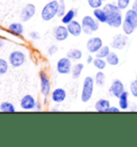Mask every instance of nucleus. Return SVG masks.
Instances as JSON below:
<instances>
[{"label":"nucleus","instance_id":"obj_1","mask_svg":"<svg viewBox=\"0 0 137 147\" xmlns=\"http://www.w3.org/2000/svg\"><path fill=\"white\" fill-rule=\"evenodd\" d=\"M103 9L106 11V14H107L106 25L112 29L121 28L123 22V14L118 5L108 1L103 5Z\"/></svg>","mask_w":137,"mask_h":147},{"label":"nucleus","instance_id":"obj_2","mask_svg":"<svg viewBox=\"0 0 137 147\" xmlns=\"http://www.w3.org/2000/svg\"><path fill=\"white\" fill-rule=\"evenodd\" d=\"M59 7V1L58 0H49L41 10V18L43 22H52V19L57 17Z\"/></svg>","mask_w":137,"mask_h":147},{"label":"nucleus","instance_id":"obj_3","mask_svg":"<svg viewBox=\"0 0 137 147\" xmlns=\"http://www.w3.org/2000/svg\"><path fill=\"white\" fill-rule=\"evenodd\" d=\"M94 86H95V82H94V78L91 76H87L85 77L82 81V93H80V99L84 103L89 102L93 96L94 92Z\"/></svg>","mask_w":137,"mask_h":147},{"label":"nucleus","instance_id":"obj_4","mask_svg":"<svg viewBox=\"0 0 137 147\" xmlns=\"http://www.w3.org/2000/svg\"><path fill=\"white\" fill-rule=\"evenodd\" d=\"M80 24L82 27V33L88 36L92 35L100 28V22H97L92 15H85L82 18Z\"/></svg>","mask_w":137,"mask_h":147},{"label":"nucleus","instance_id":"obj_5","mask_svg":"<svg viewBox=\"0 0 137 147\" xmlns=\"http://www.w3.org/2000/svg\"><path fill=\"white\" fill-rule=\"evenodd\" d=\"M7 61L13 68H18L27 62V55L20 49H15L9 55Z\"/></svg>","mask_w":137,"mask_h":147},{"label":"nucleus","instance_id":"obj_6","mask_svg":"<svg viewBox=\"0 0 137 147\" xmlns=\"http://www.w3.org/2000/svg\"><path fill=\"white\" fill-rule=\"evenodd\" d=\"M39 79H40V92L44 98H47L52 93V82L48 77L46 71L41 70L39 73Z\"/></svg>","mask_w":137,"mask_h":147},{"label":"nucleus","instance_id":"obj_7","mask_svg":"<svg viewBox=\"0 0 137 147\" xmlns=\"http://www.w3.org/2000/svg\"><path fill=\"white\" fill-rule=\"evenodd\" d=\"M72 67H73L72 60L67 58V55L60 58L56 63V71L59 75H71Z\"/></svg>","mask_w":137,"mask_h":147},{"label":"nucleus","instance_id":"obj_8","mask_svg":"<svg viewBox=\"0 0 137 147\" xmlns=\"http://www.w3.org/2000/svg\"><path fill=\"white\" fill-rule=\"evenodd\" d=\"M129 44V35L122 33L115 34L110 42V47L115 50H123Z\"/></svg>","mask_w":137,"mask_h":147},{"label":"nucleus","instance_id":"obj_9","mask_svg":"<svg viewBox=\"0 0 137 147\" xmlns=\"http://www.w3.org/2000/svg\"><path fill=\"white\" fill-rule=\"evenodd\" d=\"M103 45V40L100 36H91L86 42V49L91 55H95Z\"/></svg>","mask_w":137,"mask_h":147},{"label":"nucleus","instance_id":"obj_10","mask_svg":"<svg viewBox=\"0 0 137 147\" xmlns=\"http://www.w3.org/2000/svg\"><path fill=\"white\" fill-rule=\"evenodd\" d=\"M37 13V7L33 3H27L25 7H22L19 12V18L22 22H29L31 18H33Z\"/></svg>","mask_w":137,"mask_h":147},{"label":"nucleus","instance_id":"obj_11","mask_svg":"<svg viewBox=\"0 0 137 147\" xmlns=\"http://www.w3.org/2000/svg\"><path fill=\"white\" fill-rule=\"evenodd\" d=\"M52 36L57 42H64L67 40L70 36L69 33V30H67V25H59V26H56L52 30Z\"/></svg>","mask_w":137,"mask_h":147},{"label":"nucleus","instance_id":"obj_12","mask_svg":"<svg viewBox=\"0 0 137 147\" xmlns=\"http://www.w3.org/2000/svg\"><path fill=\"white\" fill-rule=\"evenodd\" d=\"M125 91V88H124V84L123 82L120 79H115L112 80V82L109 85V88H108V92L112 97L115 98H119V96L121 95L123 92Z\"/></svg>","mask_w":137,"mask_h":147},{"label":"nucleus","instance_id":"obj_13","mask_svg":"<svg viewBox=\"0 0 137 147\" xmlns=\"http://www.w3.org/2000/svg\"><path fill=\"white\" fill-rule=\"evenodd\" d=\"M35 105H37V99L32 95L27 94L22 97L19 107L24 111H33L35 109Z\"/></svg>","mask_w":137,"mask_h":147},{"label":"nucleus","instance_id":"obj_14","mask_svg":"<svg viewBox=\"0 0 137 147\" xmlns=\"http://www.w3.org/2000/svg\"><path fill=\"white\" fill-rule=\"evenodd\" d=\"M50 99L54 103H62L65 101L67 99V91L63 88H55L54 90H52V93H50Z\"/></svg>","mask_w":137,"mask_h":147},{"label":"nucleus","instance_id":"obj_15","mask_svg":"<svg viewBox=\"0 0 137 147\" xmlns=\"http://www.w3.org/2000/svg\"><path fill=\"white\" fill-rule=\"evenodd\" d=\"M7 32L13 35L15 37H22L25 33V28H24V25L22 22H12L9 25V27L7 28Z\"/></svg>","mask_w":137,"mask_h":147},{"label":"nucleus","instance_id":"obj_16","mask_svg":"<svg viewBox=\"0 0 137 147\" xmlns=\"http://www.w3.org/2000/svg\"><path fill=\"white\" fill-rule=\"evenodd\" d=\"M67 30H69V33H70V36H74V37H79L82 33V24L74 19L73 22H71L70 24L67 25Z\"/></svg>","mask_w":137,"mask_h":147},{"label":"nucleus","instance_id":"obj_17","mask_svg":"<svg viewBox=\"0 0 137 147\" xmlns=\"http://www.w3.org/2000/svg\"><path fill=\"white\" fill-rule=\"evenodd\" d=\"M110 101L106 98H100L94 103V110L99 113H107V110L110 107Z\"/></svg>","mask_w":137,"mask_h":147},{"label":"nucleus","instance_id":"obj_18","mask_svg":"<svg viewBox=\"0 0 137 147\" xmlns=\"http://www.w3.org/2000/svg\"><path fill=\"white\" fill-rule=\"evenodd\" d=\"M130 92L127 91H124V92L119 96L118 98V107L120 108L121 111H127L129 110V107H130Z\"/></svg>","mask_w":137,"mask_h":147},{"label":"nucleus","instance_id":"obj_19","mask_svg":"<svg viewBox=\"0 0 137 147\" xmlns=\"http://www.w3.org/2000/svg\"><path fill=\"white\" fill-rule=\"evenodd\" d=\"M78 14V11L76 7H72L70 10H67V13L63 15L62 17L60 18L61 20V24L63 25H67V24H70L71 22H73L75 18H76V16Z\"/></svg>","mask_w":137,"mask_h":147},{"label":"nucleus","instance_id":"obj_20","mask_svg":"<svg viewBox=\"0 0 137 147\" xmlns=\"http://www.w3.org/2000/svg\"><path fill=\"white\" fill-rule=\"evenodd\" d=\"M123 20L131 24V25H133L134 27L137 28V12H135L132 9H127L125 13H124Z\"/></svg>","mask_w":137,"mask_h":147},{"label":"nucleus","instance_id":"obj_21","mask_svg":"<svg viewBox=\"0 0 137 147\" xmlns=\"http://www.w3.org/2000/svg\"><path fill=\"white\" fill-rule=\"evenodd\" d=\"M84 68H85V64L82 62H77L75 63L73 67H72V71H71V76H72V79L73 80H77L82 77V74L84 71Z\"/></svg>","mask_w":137,"mask_h":147},{"label":"nucleus","instance_id":"obj_22","mask_svg":"<svg viewBox=\"0 0 137 147\" xmlns=\"http://www.w3.org/2000/svg\"><path fill=\"white\" fill-rule=\"evenodd\" d=\"M92 16L94 18L100 22V24H106L107 20V14L106 11L104 10L103 7H99V9H94L92 11Z\"/></svg>","mask_w":137,"mask_h":147},{"label":"nucleus","instance_id":"obj_23","mask_svg":"<svg viewBox=\"0 0 137 147\" xmlns=\"http://www.w3.org/2000/svg\"><path fill=\"white\" fill-rule=\"evenodd\" d=\"M67 58H70L72 61H80L82 58L84 57V52L80 50V49H78V48H72L70 49L69 51L67 52Z\"/></svg>","mask_w":137,"mask_h":147},{"label":"nucleus","instance_id":"obj_24","mask_svg":"<svg viewBox=\"0 0 137 147\" xmlns=\"http://www.w3.org/2000/svg\"><path fill=\"white\" fill-rule=\"evenodd\" d=\"M106 62H107V65H109V66H118L121 61H120V57L117 52L111 51L106 58Z\"/></svg>","mask_w":137,"mask_h":147},{"label":"nucleus","instance_id":"obj_25","mask_svg":"<svg viewBox=\"0 0 137 147\" xmlns=\"http://www.w3.org/2000/svg\"><path fill=\"white\" fill-rule=\"evenodd\" d=\"M0 112L2 113H14L16 112V108L10 101H3L0 103Z\"/></svg>","mask_w":137,"mask_h":147},{"label":"nucleus","instance_id":"obj_26","mask_svg":"<svg viewBox=\"0 0 137 147\" xmlns=\"http://www.w3.org/2000/svg\"><path fill=\"white\" fill-rule=\"evenodd\" d=\"M92 65L94 66V68L97 70H104L106 67H107V62H106V59H103V58H97V57H94V60H93Z\"/></svg>","mask_w":137,"mask_h":147},{"label":"nucleus","instance_id":"obj_27","mask_svg":"<svg viewBox=\"0 0 137 147\" xmlns=\"http://www.w3.org/2000/svg\"><path fill=\"white\" fill-rule=\"evenodd\" d=\"M94 82H95V85H99V86H103L105 84V81H106V75L104 74L103 70H97L94 75Z\"/></svg>","mask_w":137,"mask_h":147},{"label":"nucleus","instance_id":"obj_28","mask_svg":"<svg viewBox=\"0 0 137 147\" xmlns=\"http://www.w3.org/2000/svg\"><path fill=\"white\" fill-rule=\"evenodd\" d=\"M111 52V47L110 45H103L101 49L95 53V57L97 58H103V59H106L107 55Z\"/></svg>","mask_w":137,"mask_h":147},{"label":"nucleus","instance_id":"obj_29","mask_svg":"<svg viewBox=\"0 0 137 147\" xmlns=\"http://www.w3.org/2000/svg\"><path fill=\"white\" fill-rule=\"evenodd\" d=\"M121 29H122V32L124 34H126V35H132V34L135 32V30L137 29L136 27H134L133 25H131V24H129V22H126L123 20L122 22V26H121Z\"/></svg>","mask_w":137,"mask_h":147},{"label":"nucleus","instance_id":"obj_30","mask_svg":"<svg viewBox=\"0 0 137 147\" xmlns=\"http://www.w3.org/2000/svg\"><path fill=\"white\" fill-rule=\"evenodd\" d=\"M10 63L9 61H7L3 58H0V76H3L9 71V68H10Z\"/></svg>","mask_w":137,"mask_h":147},{"label":"nucleus","instance_id":"obj_31","mask_svg":"<svg viewBox=\"0 0 137 147\" xmlns=\"http://www.w3.org/2000/svg\"><path fill=\"white\" fill-rule=\"evenodd\" d=\"M116 4L119 7L121 11H126L127 9H130L132 4V0H117Z\"/></svg>","mask_w":137,"mask_h":147},{"label":"nucleus","instance_id":"obj_32","mask_svg":"<svg viewBox=\"0 0 137 147\" xmlns=\"http://www.w3.org/2000/svg\"><path fill=\"white\" fill-rule=\"evenodd\" d=\"M87 3L92 10L94 9H99V7H103L104 1L103 0H87Z\"/></svg>","mask_w":137,"mask_h":147},{"label":"nucleus","instance_id":"obj_33","mask_svg":"<svg viewBox=\"0 0 137 147\" xmlns=\"http://www.w3.org/2000/svg\"><path fill=\"white\" fill-rule=\"evenodd\" d=\"M129 92H130V95L131 96H133L134 98H137V79L133 80L130 83Z\"/></svg>","mask_w":137,"mask_h":147},{"label":"nucleus","instance_id":"obj_34","mask_svg":"<svg viewBox=\"0 0 137 147\" xmlns=\"http://www.w3.org/2000/svg\"><path fill=\"white\" fill-rule=\"evenodd\" d=\"M67 5H65V2H62V3H59V7H58V13H57V17L61 18L63 15L67 13Z\"/></svg>","mask_w":137,"mask_h":147},{"label":"nucleus","instance_id":"obj_35","mask_svg":"<svg viewBox=\"0 0 137 147\" xmlns=\"http://www.w3.org/2000/svg\"><path fill=\"white\" fill-rule=\"evenodd\" d=\"M58 50H59L58 45H50V46L47 48V55L52 57V55H56V53L58 52Z\"/></svg>","mask_w":137,"mask_h":147},{"label":"nucleus","instance_id":"obj_36","mask_svg":"<svg viewBox=\"0 0 137 147\" xmlns=\"http://www.w3.org/2000/svg\"><path fill=\"white\" fill-rule=\"evenodd\" d=\"M29 37L30 40H39L41 38V34L39 33L37 31H31V32H29Z\"/></svg>","mask_w":137,"mask_h":147},{"label":"nucleus","instance_id":"obj_37","mask_svg":"<svg viewBox=\"0 0 137 147\" xmlns=\"http://www.w3.org/2000/svg\"><path fill=\"white\" fill-rule=\"evenodd\" d=\"M120 108L119 107H116V106H110L109 109L107 110V113H119L120 112Z\"/></svg>","mask_w":137,"mask_h":147},{"label":"nucleus","instance_id":"obj_38","mask_svg":"<svg viewBox=\"0 0 137 147\" xmlns=\"http://www.w3.org/2000/svg\"><path fill=\"white\" fill-rule=\"evenodd\" d=\"M34 111H39V112L43 111V103H42L41 100H37V105H35V109H34Z\"/></svg>","mask_w":137,"mask_h":147},{"label":"nucleus","instance_id":"obj_39","mask_svg":"<svg viewBox=\"0 0 137 147\" xmlns=\"http://www.w3.org/2000/svg\"><path fill=\"white\" fill-rule=\"evenodd\" d=\"M127 111H130V112H137V103H130V107H129V110Z\"/></svg>","mask_w":137,"mask_h":147},{"label":"nucleus","instance_id":"obj_40","mask_svg":"<svg viewBox=\"0 0 137 147\" xmlns=\"http://www.w3.org/2000/svg\"><path fill=\"white\" fill-rule=\"evenodd\" d=\"M93 60H94V57H93L92 55H91V53H89V55H87V59H86V63H87V64H92L93 63Z\"/></svg>","mask_w":137,"mask_h":147},{"label":"nucleus","instance_id":"obj_41","mask_svg":"<svg viewBox=\"0 0 137 147\" xmlns=\"http://www.w3.org/2000/svg\"><path fill=\"white\" fill-rule=\"evenodd\" d=\"M131 9L134 10L135 12H137V0H133V2L131 4Z\"/></svg>","mask_w":137,"mask_h":147},{"label":"nucleus","instance_id":"obj_42","mask_svg":"<svg viewBox=\"0 0 137 147\" xmlns=\"http://www.w3.org/2000/svg\"><path fill=\"white\" fill-rule=\"evenodd\" d=\"M4 46H5V40L2 38V37H0V49L4 48Z\"/></svg>","mask_w":137,"mask_h":147},{"label":"nucleus","instance_id":"obj_43","mask_svg":"<svg viewBox=\"0 0 137 147\" xmlns=\"http://www.w3.org/2000/svg\"><path fill=\"white\" fill-rule=\"evenodd\" d=\"M50 111H52V112H56V111H59V108L57 107V106H55V107L50 108Z\"/></svg>","mask_w":137,"mask_h":147},{"label":"nucleus","instance_id":"obj_44","mask_svg":"<svg viewBox=\"0 0 137 147\" xmlns=\"http://www.w3.org/2000/svg\"><path fill=\"white\" fill-rule=\"evenodd\" d=\"M59 1V3H62V2H65V0H58Z\"/></svg>","mask_w":137,"mask_h":147},{"label":"nucleus","instance_id":"obj_45","mask_svg":"<svg viewBox=\"0 0 137 147\" xmlns=\"http://www.w3.org/2000/svg\"><path fill=\"white\" fill-rule=\"evenodd\" d=\"M104 2H108V1H110V0H103Z\"/></svg>","mask_w":137,"mask_h":147},{"label":"nucleus","instance_id":"obj_46","mask_svg":"<svg viewBox=\"0 0 137 147\" xmlns=\"http://www.w3.org/2000/svg\"><path fill=\"white\" fill-rule=\"evenodd\" d=\"M72 1H73V2H75V1H76V0H72Z\"/></svg>","mask_w":137,"mask_h":147},{"label":"nucleus","instance_id":"obj_47","mask_svg":"<svg viewBox=\"0 0 137 147\" xmlns=\"http://www.w3.org/2000/svg\"><path fill=\"white\" fill-rule=\"evenodd\" d=\"M136 79H137V73H136Z\"/></svg>","mask_w":137,"mask_h":147},{"label":"nucleus","instance_id":"obj_48","mask_svg":"<svg viewBox=\"0 0 137 147\" xmlns=\"http://www.w3.org/2000/svg\"><path fill=\"white\" fill-rule=\"evenodd\" d=\"M2 1H4V0H2Z\"/></svg>","mask_w":137,"mask_h":147},{"label":"nucleus","instance_id":"obj_49","mask_svg":"<svg viewBox=\"0 0 137 147\" xmlns=\"http://www.w3.org/2000/svg\"><path fill=\"white\" fill-rule=\"evenodd\" d=\"M48 1H49V0H48Z\"/></svg>","mask_w":137,"mask_h":147}]
</instances>
